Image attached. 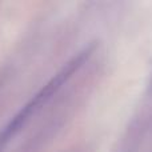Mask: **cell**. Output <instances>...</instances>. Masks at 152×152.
Returning <instances> with one entry per match:
<instances>
[{
  "label": "cell",
  "mask_w": 152,
  "mask_h": 152,
  "mask_svg": "<svg viewBox=\"0 0 152 152\" xmlns=\"http://www.w3.org/2000/svg\"><path fill=\"white\" fill-rule=\"evenodd\" d=\"M94 50H95V44H92V45H88V47L83 48V50L79 51L76 55L72 56V58L11 118V120L3 127V129H0V152L4 151V148L7 147L8 143H10L11 140H13V137L18 136V135L23 131V128L29 123V120H31L43 107H45V105L51 102V99L61 89V87L68 83L69 79L86 64V61H88V59L91 58Z\"/></svg>",
  "instance_id": "6da1fadb"
}]
</instances>
